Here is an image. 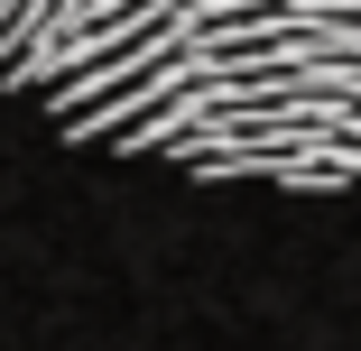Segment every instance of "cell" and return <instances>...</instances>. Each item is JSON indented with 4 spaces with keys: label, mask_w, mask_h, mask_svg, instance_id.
<instances>
[{
    "label": "cell",
    "mask_w": 361,
    "mask_h": 351,
    "mask_svg": "<svg viewBox=\"0 0 361 351\" xmlns=\"http://www.w3.org/2000/svg\"><path fill=\"white\" fill-rule=\"evenodd\" d=\"M0 93L195 185H361V0H0Z\"/></svg>",
    "instance_id": "obj_1"
}]
</instances>
